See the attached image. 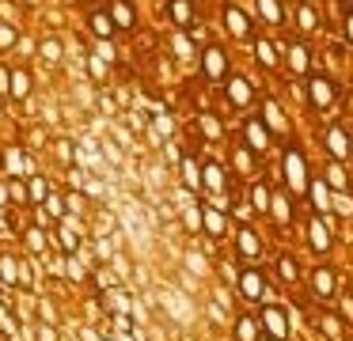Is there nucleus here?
I'll return each instance as SVG.
<instances>
[{
    "label": "nucleus",
    "mask_w": 353,
    "mask_h": 341,
    "mask_svg": "<svg viewBox=\"0 0 353 341\" xmlns=\"http://www.w3.org/2000/svg\"><path fill=\"white\" fill-rule=\"evenodd\" d=\"M0 280H8V285H23V288H31V269H27L19 258H12V254H4L0 258Z\"/></svg>",
    "instance_id": "obj_19"
},
{
    "label": "nucleus",
    "mask_w": 353,
    "mask_h": 341,
    "mask_svg": "<svg viewBox=\"0 0 353 341\" xmlns=\"http://www.w3.org/2000/svg\"><path fill=\"white\" fill-rule=\"evenodd\" d=\"M243 144L254 156H270V148H274V133L262 125L259 114H254V118H243Z\"/></svg>",
    "instance_id": "obj_8"
},
{
    "label": "nucleus",
    "mask_w": 353,
    "mask_h": 341,
    "mask_svg": "<svg viewBox=\"0 0 353 341\" xmlns=\"http://www.w3.org/2000/svg\"><path fill=\"white\" fill-rule=\"evenodd\" d=\"M224 99H228V106L243 110V106L254 103V83L247 80L243 72H228V80H224Z\"/></svg>",
    "instance_id": "obj_10"
},
{
    "label": "nucleus",
    "mask_w": 353,
    "mask_h": 341,
    "mask_svg": "<svg viewBox=\"0 0 353 341\" xmlns=\"http://www.w3.org/2000/svg\"><path fill=\"white\" fill-rule=\"evenodd\" d=\"M88 27H92V34L95 38H99V42H107V38H114V19H110V15L107 12H92V15H88Z\"/></svg>",
    "instance_id": "obj_30"
},
{
    "label": "nucleus",
    "mask_w": 353,
    "mask_h": 341,
    "mask_svg": "<svg viewBox=\"0 0 353 341\" xmlns=\"http://www.w3.org/2000/svg\"><path fill=\"white\" fill-rule=\"evenodd\" d=\"M270 216H274L277 227H289L292 220H296V209H292V194L277 189V194H274V205H270Z\"/></svg>",
    "instance_id": "obj_23"
},
{
    "label": "nucleus",
    "mask_w": 353,
    "mask_h": 341,
    "mask_svg": "<svg viewBox=\"0 0 353 341\" xmlns=\"http://www.w3.org/2000/svg\"><path fill=\"white\" fill-rule=\"evenodd\" d=\"M23 239H27V250H31V254H46V231H42V227H27Z\"/></svg>",
    "instance_id": "obj_41"
},
{
    "label": "nucleus",
    "mask_w": 353,
    "mask_h": 341,
    "mask_svg": "<svg viewBox=\"0 0 353 341\" xmlns=\"http://www.w3.org/2000/svg\"><path fill=\"white\" fill-rule=\"evenodd\" d=\"M228 72H232V61H228V53H224V45L209 42L205 50H201V76H205L209 83H224Z\"/></svg>",
    "instance_id": "obj_5"
},
{
    "label": "nucleus",
    "mask_w": 353,
    "mask_h": 341,
    "mask_svg": "<svg viewBox=\"0 0 353 341\" xmlns=\"http://www.w3.org/2000/svg\"><path fill=\"white\" fill-rule=\"evenodd\" d=\"M304 95H307V103H312V110H330V106L338 103L334 76H327V72H319V68H315V72L304 80Z\"/></svg>",
    "instance_id": "obj_3"
},
{
    "label": "nucleus",
    "mask_w": 353,
    "mask_h": 341,
    "mask_svg": "<svg viewBox=\"0 0 353 341\" xmlns=\"http://www.w3.org/2000/svg\"><path fill=\"white\" fill-rule=\"evenodd\" d=\"M16 38H19V30L12 27V23H0V50H12Z\"/></svg>",
    "instance_id": "obj_47"
},
{
    "label": "nucleus",
    "mask_w": 353,
    "mask_h": 341,
    "mask_svg": "<svg viewBox=\"0 0 353 341\" xmlns=\"http://www.w3.org/2000/svg\"><path fill=\"white\" fill-rule=\"evenodd\" d=\"M213 296H216V303H221V307H232V292H228L224 285H216V288H213Z\"/></svg>",
    "instance_id": "obj_54"
},
{
    "label": "nucleus",
    "mask_w": 353,
    "mask_h": 341,
    "mask_svg": "<svg viewBox=\"0 0 353 341\" xmlns=\"http://www.w3.org/2000/svg\"><path fill=\"white\" fill-rule=\"evenodd\" d=\"M259 341H270V338H266V333H262V338H259Z\"/></svg>",
    "instance_id": "obj_60"
},
{
    "label": "nucleus",
    "mask_w": 353,
    "mask_h": 341,
    "mask_svg": "<svg viewBox=\"0 0 353 341\" xmlns=\"http://www.w3.org/2000/svg\"><path fill=\"white\" fill-rule=\"evenodd\" d=\"M224 34L232 42H254V23L239 4H224Z\"/></svg>",
    "instance_id": "obj_6"
},
{
    "label": "nucleus",
    "mask_w": 353,
    "mask_h": 341,
    "mask_svg": "<svg viewBox=\"0 0 353 341\" xmlns=\"http://www.w3.org/2000/svg\"><path fill=\"white\" fill-rule=\"evenodd\" d=\"M201 231H205L213 242H221L224 235H228V216H224V209H216V205H201Z\"/></svg>",
    "instance_id": "obj_16"
},
{
    "label": "nucleus",
    "mask_w": 353,
    "mask_h": 341,
    "mask_svg": "<svg viewBox=\"0 0 353 341\" xmlns=\"http://www.w3.org/2000/svg\"><path fill=\"white\" fill-rule=\"evenodd\" d=\"M88 68H92V76H95V80H103V76H107V61H103V57H95V53L88 57Z\"/></svg>",
    "instance_id": "obj_50"
},
{
    "label": "nucleus",
    "mask_w": 353,
    "mask_h": 341,
    "mask_svg": "<svg viewBox=\"0 0 353 341\" xmlns=\"http://www.w3.org/2000/svg\"><path fill=\"white\" fill-rule=\"evenodd\" d=\"M307 247L315 250V254H327L330 247H334V231H330V216H307Z\"/></svg>",
    "instance_id": "obj_12"
},
{
    "label": "nucleus",
    "mask_w": 353,
    "mask_h": 341,
    "mask_svg": "<svg viewBox=\"0 0 353 341\" xmlns=\"http://www.w3.org/2000/svg\"><path fill=\"white\" fill-rule=\"evenodd\" d=\"M262 326H259V315H239L236 318V341H259L262 338Z\"/></svg>",
    "instance_id": "obj_31"
},
{
    "label": "nucleus",
    "mask_w": 353,
    "mask_h": 341,
    "mask_svg": "<svg viewBox=\"0 0 353 341\" xmlns=\"http://www.w3.org/2000/svg\"><path fill=\"white\" fill-rule=\"evenodd\" d=\"M323 182H327L334 194H350L353 189L350 174H345V163H338V159H327V167H323Z\"/></svg>",
    "instance_id": "obj_22"
},
{
    "label": "nucleus",
    "mask_w": 353,
    "mask_h": 341,
    "mask_svg": "<svg viewBox=\"0 0 353 341\" xmlns=\"http://www.w3.org/2000/svg\"><path fill=\"white\" fill-rule=\"evenodd\" d=\"M236 250H239V258H247V262H254V258H262V235L254 231L251 224H239L236 227Z\"/></svg>",
    "instance_id": "obj_14"
},
{
    "label": "nucleus",
    "mask_w": 353,
    "mask_h": 341,
    "mask_svg": "<svg viewBox=\"0 0 353 341\" xmlns=\"http://www.w3.org/2000/svg\"><path fill=\"white\" fill-rule=\"evenodd\" d=\"M39 341H57L54 326H39Z\"/></svg>",
    "instance_id": "obj_57"
},
{
    "label": "nucleus",
    "mask_w": 353,
    "mask_h": 341,
    "mask_svg": "<svg viewBox=\"0 0 353 341\" xmlns=\"http://www.w3.org/2000/svg\"><path fill=\"white\" fill-rule=\"evenodd\" d=\"M57 239H61V250H65V254H80V242H84V239H80V231H77V227H72V224H65L61 227V231H57Z\"/></svg>",
    "instance_id": "obj_36"
},
{
    "label": "nucleus",
    "mask_w": 353,
    "mask_h": 341,
    "mask_svg": "<svg viewBox=\"0 0 353 341\" xmlns=\"http://www.w3.org/2000/svg\"><path fill=\"white\" fill-rule=\"evenodd\" d=\"M334 212L338 216H353V194H334Z\"/></svg>",
    "instance_id": "obj_49"
},
{
    "label": "nucleus",
    "mask_w": 353,
    "mask_h": 341,
    "mask_svg": "<svg viewBox=\"0 0 353 341\" xmlns=\"http://www.w3.org/2000/svg\"><path fill=\"white\" fill-rule=\"evenodd\" d=\"M12 197H16V201H27V194H23V186H19L16 178H12Z\"/></svg>",
    "instance_id": "obj_58"
},
{
    "label": "nucleus",
    "mask_w": 353,
    "mask_h": 341,
    "mask_svg": "<svg viewBox=\"0 0 353 341\" xmlns=\"http://www.w3.org/2000/svg\"><path fill=\"white\" fill-rule=\"evenodd\" d=\"M345 4H350V12H353V0H345Z\"/></svg>",
    "instance_id": "obj_59"
},
{
    "label": "nucleus",
    "mask_w": 353,
    "mask_h": 341,
    "mask_svg": "<svg viewBox=\"0 0 353 341\" xmlns=\"http://www.w3.org/2000/svg\"><path fill=\"white\" fill-rule=\"evenodd\" d=\"M307 288H312V300L327 303L338 296V273L334 265H315L312 273H307Z\"/></svg>",
    "instance_id": "obj_7"
},
{
    "label": "nucleus",
    "mask_w": 353,
    "mask_h": 341,
    "mask_svg": "<svg viewBox=\"0 0 353 341\" xmlns=\"http://www.w3.org/2000/svg\"><path fill=\"white\" fill-rule=\"evenodd\" d=\"M350 341H353V338H350Z\"/></svg>",
    "instance_id": "obj_61"
},
{
    "label": "nucleus",
    "mask_w": 353,
    "mask_h": 341,
    "mask_svg": "<svg viewBox=\"0 0 353 341\" xmlns=\"http://www.w3.org/2000/svg\"><path fill=\"white\" fill-rule=\"evenodd\" d=\"M342 34H345V42L353 45V12H345V19H342Z\"/></svg>",
    "instance_id": "obj_55"
},
{
    "label": "nucleus",
    "mask_w": 353,
    "mask_h": 341,
    "mask_svg": "<svg viewBox=\"0 0 353 341\" xmlns=\"http://www.w3.org/2000/svg\"><path fill=\"white\" fill-rule=\"evenodd\" d=\"M254 12L266 27H285V8L281 0H254Z\"/></svg>",
    "instance_id": "obj_29"
},
{
    "label": "nucleus",
    "mask_w": 353,
    "mask_h": 341,
    "mask_svg": "<svg viewBox=\"0 0 353 341\" xmlns=\"http://www.w3.org/2000/svg\"><path fill=\"white\" fill-rule=\"evenodd\" d=\"M338 311H342V322H345V326H353V288L338 296Z\"/></svg>",
    "instance_id": "obj_44"
},
{
    "label": "nucleus",
    "mask_w": 353,
    "mask_h": 341,
    "mask_svg": "<svg viewBox=\"0 0 353 341\" xmlns=\"http://www.w3.org/2000/svg\"><path fill=\"white\" fill-rule=\"evenodd\" d=\"M39 57L46 61V65H57V61H61V42H57V38H46V42L39 45Z\"/></svg>",
    "instance_id": "obj_42"
},
{
    "label": "nucleus",
    "mask_w": 353,
    "mask_h": 341,
    "mask_svg": "<svg viewBox=\"0 0 353 341\" xmlns=\"http://www.w3.org/2000/svg\"><path fill=\"white\" fill-rule=\"evenodd\" d=\"M69 209L84 216V212H88V201H84V194H69Z\"/></svg>",
    "instance_id": "obj_53"
},
{
    "label": "nucleus",
    "mask_w": 353,
    "mask_h": 341,
    "mask_svg": "<svg viewBox=\"0 0 353 341\" xmlns=\"http://www.w3.org/2000/svg\"><path fill=\"white\" fill-rule=\"evenodd\" d=\"M323 148H327L330 159L345 163V159H353V136L345 133L342 125H327V129H323Z\"/></svg>",
    "instance_id": "obj_9"
},
{
    "label": "nucleus",
    "mask_w": 353,
    "mask_h": 341,
    "mask_svg": "<svg viewBox=\"0 0 353 341\" xmlns=\"http://www.w3.org/2000/svg\"><path fill=\"white\" fill-rule=\"evenodd\" d=\"M179 174H183V186L190 189V194H205V189H201V163H198V156L186 152L183 163H179Z\"/></svg>",
    "instance_id": "obj_27"
},
{
    "label": "nucleus",
    "mask_w": 353,
    "mask_h": 341,
    "mask_svg": "<svg viewBox=\"0 0 353 341\" xmlns=\"http://www.w3.org/2000/svg\"><path fill=\"white\" fill-rule=\"evenodd\" d=\"M198 133L213 144L224 141V129H221V121H216V114H198Z\"/></svg>",
    "instance_id": "obj_32"
},
{
    "label": "nucleus",
    "mask_w": 353,
    "mask_h": 341,
    "mask_svg": "<svg viewBox=\"0 0 353 341\" xmlns=\"http://www.w3.org/2000/svg\"><path fill=\"white\" fill-rule=\"evenodd\" d=\"M236 292H239V300H243V303H251V307H262V300H266V292H270L266 273H262L259 265H239Z\"/></svg>",
    "instance_id": "obj_1"
},
{
    "label": "nucleus",
    "mask_w": 353,
    "mask_h": 341,
    "mask_svg": "<svg viewBox=\"0 0 353 341\" xmlns=\"http://www.w3.org/2000/svg\"><path fill=\"white\" fill-rule=\"evenodd\" d=\"M247 205H251V212H262V216H270V205H274V194H270V186L262 178L247 182Z\"/></svg>",
    "instance_id": "obj_20"
},
{
    "label": "nucleus",
    "mask_w": 353,
    "mask_h": 341,
    "mask_svg": "<svg viewBox=\"0 0 353 341\" xmlns=\"http://www.w3.org/2000/svg\"><path fill=\"white\" fill-rule=\"evenodd\" d=\"M232 163H236V171L243 174V182H254L259 178V167H254V152L247 148L243 141L236 144V148H232Z\"/></svg>",
    "instance_id": "obj_26"
},
{
    "label": "nucleus",
    "mask_w": 353,
    "mask_h": 341,
    "mask_svg": "<svg viewBox=\"0 0 353 341\" xmlns=\"http://www.w3.org/2000/svg\"><path fill=\"white\" fill-rule=\"evenodd\" d=\"M46 197H50L46 178H42V174H31V201H46Z\"/></svg>",
    "instance_id": "obj_45"
},
{
    "label": "nucleus",
    "mask_w": 353,
    "mask_h": 341,
    "mask_svg": "<svg viewBox=\"0 0 353 341\" xmlns=\"http://www.w3.org/2000/svg\"><path fill=\"white\" fill-rule=\"evenodd\" d=\"M259 326L266 330L270 341H289V338H292L289 315H285L281 303H262V307H259Z\"/></svg>",
    "instance_id": "obj_4"
},
{
    "label": "nucleus",
    "mask_w": 353,
    "mask_h": 341,
    "mask_svg": "<svg viewBox=\"0 0 353 341\" xmlns=\"http://www.w3.org/2000/svg\"><path fill=\"white\" fill-rule=\"evenodd\" d=\"M186 273H198V277H205V273H209V258H201L198 250H186Z\"/></svg>",
    "instance_id": "obj_43"
},
{
    "label": "nucleus",
    "mask_w": 353,
    "mask_h": 341,
    "mask_svg": "<svg viewBox=\"0 0 353 341\" xmlns=\"http://www.w3.org/2000/svg\"><path fill=\"white\" fill-rule=\"evenodd\" d=\"M107 15L114 19L118 30H133V27H137V12H133L130 0H110V4H107Z\"/></svg>",
    "instance_id": "obj_25"
},
{
    "label": "nucleus",
    "mask_w": 353,
    "mask_h": 341,
    "mask_svg": "<svg viewBox=\"0 0 353 341\" xmlns=\"http://www.w3.org/2000/svg\"><path fill=\"white\" fill-rule=\"evenodd\" d=\"M201 189H205V194H224V189H228V171H224L216 159H205V163H201Z\"/></svg>",
    "instance_id": "obj_18"
},
{
    "label": "nucleus",
    "mask_w": 353,
    "mask_h": 341,
    "mask_svg": "<svg viewBox=\"0 0 353 341\" xmlns=\"http://www.w3.org/2000/svg\"><path fill=\"white\" fill-rule=\"evenodd\" d=\"M292 15H296V30L300 34H315L323 27V15L312 0H292Z\"/></svg>",
    "instance_id": "obj_15"
},
{
    "label": "nucleus",
    "mask_w": 353,
    "mask_h": 341,
    "mask_svg": "<svg viewBox=\"0 0 353 341\" xmlns=\"http://www.w3.org/2000/svg\"><path fill=\"white\" fill-rule=\"evenodd\" d=\"M8 91H12L16 99H27V95H31V72H27V68H16V72H12Z\"/></svg>",
    "instance_id": "obj_37"
},
{
    "label": "nucleus",
    "mask_w": 353,
    "mask_h": 341,
    "mask_svg": "<svg viewBox=\"0 0 353 341\" xmlns=\"http://www.w3.org/2000/svg\"><path fill=\"white\" fill-rule=\"evenodd\" d=\"M168 15L179 30H190L194 27V0H168Z\"/></svg>",
    "instance_id": "obj_28"
},
{
    "label": "nucleus",
    "mask_w": 353,
    "mask_h": 341,
    "mask_svg": "<svg viewBox=\"0 0 353 341\" xmlns=\"http://www.w3.org/2000/svg\"><path fill=\"white\" fill-rule=\"evenodd\" d=\"M99 110L114 118V114H118V103H114V99H110V95H103V91H99Z\"/></svg>",
    "instance_id": "obj_52"
},
{
    "label": "nucleus",
    "mask_w": 353,
    "mask_h": 341,
    "mask_svg": "<svg viewBox=\"0 0 353 341\" xmlns=\"http://www.w3.org/2000/svg\"><path fill=\"white\" fill-rule=\"evenodd\" d=\"M39 311H42V318H50V322H54V318H57V311H54V303H46V300H42V303H39Z\"/></svg>",
    "instance_id": "obj_56"
},
{
    "label": "nucleus",
    "mask_w": 353,
    "mask_h": 341,
    "mask_svg": "<svg viewBox=\"0 0 353 341\" xmlns=\"http://www.w3.org/2000/svg\"><path fill=\"white\" fill-rule=\"evenodd\" d=\"M281 57H285V65H289L296 76H312V72H315V68H312V50H307L304 38H292V42H285V45H281Z\"/></svg>",
    "instance_id": "obj_11"
},
{
    "label": "nucleus",
    "mask_w": 353,
    "mask_h": 341,
    "mask_svg": "<svg viewBox=\"0 0 353 341\" xmlns=\"http://www.w3.org/2000/svg\"><path fill=\"white\" fill-rule=\"evenodd\" d=\"M16 4H8V0H0V19H4V23H16Z\"/></svg>",
    "instance_id": "obj_51"
},
{
    "label": "nucleus",
    "mask_w": 353,
    "mask_h": 341,
    "mask_svg": "<svg viewBox=\"0 0 353 341\" xmlns=\"http://www.w3.org/2000/svg\"><path fill=\"white\" fill-rule=\"evenodd\" d=\"M156 129H160L163 136H175V129H179V125H175V118H171L168 110H160V114H156Z\"/></svg>",
    "instance_id": "obj_48"
},
{
    "label": "nucleus",
    "mask_w": 353,
    "mask_h": 341,
    "mask_svg": "<svg viewBox=\"0 0 353 341\" xmlns=\"http://www.w3.org/2000/svg\"><path fill=\"white\" fill-rule=\"evenodd\" d=\"M171 45H175V57L179 61H194L198 53H194V38L190 34H175L171 38Z\"/></svg>",
    "instance_id": "obj_40"
},
{
    "label": "nucleus",
    "mask_w": 353,
    "mask_h": 341,
    "mask_svg": "<svg viewBox=\"0 0 353 341\" xmlns=\"http://www.w3.org/2000/svg\"><path fill=\"white\" fill-rule=\"evenodd\" d=\"M277 277H281L285 285H296V280H300V262H296V258H289V254H281V258H277Z\"/></svg>",
    "instance_id": "obj_34"
},
{
    "label": "nucleus",
    "mask_w": 353,
    "mask_h": 341,
    "mask_svg": "<svg viewBox=\"0 0 353 341\" xmlns=\"http://www.w3.org/2000/svg\"><path fill=\"white\" fill-rule=\"evenodd\" d=\"M4 167L12 171V178H16V174H23V171H34V163H31V159H27L19 148H8V156H4Z\"/></svg>",
    "instance_id": "obj_35"
},
{
    "label": "nucleus",
    "mask_w": 353,
    "mask_h": 341,
    "mask_svg": "<svg viewBox=\"0 0 353 341\" xmlns=\"http://www.w3.org/2000/svg\"><path fill=\"white\" fill-rule=\"evenodd\" d=\"M259 118H262V125H266L274 136H285V133H289V121H285V110H281V103H277L274 95H266V99H262V114H259Z\"/></svg>",
    "instance_id": "obj_17"
},
{
    "label": "nucleus",
    "mask_w": 353,
    "mask_h": 341,
    "mask_svg": "<svg viewBox=\"0 0 353 341\" xmlns=\"http://www.w3.org/2000/svg\"><path fill=\"white\" fill-rule=\"evenodd\" d=\"M281 171H285V186H289L292 197L307 194V182H312V174H307V163H304V152L296 148V144H289L281 156Z\"/></svg>",
    "instance_id": "obj_2"
},
{
    "label": "nucleus",
    "mask_w": 353,
    "mask_h": 341,
    "mask_svg": "<svg viewBox=\"0 0 353 341\" xmlns=\"http://www.w3.org/2000/svg\"><path fill=\"white\" fill-rule=\"evenodd\" d=\"M307 201H312L315 216H330V212H334V189L323 178H312L307 182Z\"/></svg>",
    "instance_id": "obj_13"
},
{
    "label": "nucleus",
    "mask_w": 353,
    "mask_h": 341,
    "mask_svg": "<svg viewBox=\"0 0 353 341\" xmlns=\"http://www.w3.org/2000/svg\"><path fill=\"white\" fill-rule=\"evenodd\" d=\"M254 61L262 65V72H277L281 68V50L270 38H254Z\"/></svg>",
    "instance_id": "obj_21"
},
{
    "label": "nucleus",
    "mask_w": 353,
    "mask_h": 341,
    "mask_svg": "<svg viewBox=\"0 0 353 341\" xmlns=\"http://www.w3.org/2000/svg\"><path fill=\"white\" fill-rule=\"evenodd\" d=\"M107 307L114 311V315H133V303H130V296H125L122 288H110L107 292Z\"/></svg>",
    "instance_id": "obj_38"
},
{
    "label": "nucleus",
    "mask_w": 353,
    "mask_h": 341,
    "mask_svg": "<svg viewBox=\"0 0 353 341\" xmlns=\"http://www.w3.org/2000/svg\"><path fill=\"white\" fill-rule=\"evenodd\" d=\"M315 326H319V333H323L327 341H350V338H345V322H342V315L319 311V315H315Z\"/></svg>",
    "instance_id": "obj_24"
},
{
    "label": "nucleus",
    "mask_w": 353,
    "mask_h": 341,
    "mask_svg": "<svg viewBox=\"0 0 353 341\" xmlns=\"http://www.w3.org/2000/svg\"><path fill=\"white\" fill-rule=\"evenodd\" d=\"M183 220H186V231L201 235V205L198 201H186L183 205Z\"/></svg>",
    "instance_id": "obj_39"
},
{
    "label": "nucleus",
    "mask_w": 353,
    "mask_h": 341,
    "mask_svg": "<svg viewBox=\"0 0 353 341\" xmlns=\"http://www.w3.org/2000/svg\"><path fill=\"white\" fill-rule=\"evenodd\" d=\"M65 216V201L57 194H50L46 197V220H61Z\"/></svg>",
    "instance_id": "obj_46"
},
{
    "label": "nucleus",
    "mask_w": 353,
    "mask_h": 341,
    "mask_svg": "<svg viewBox=\"0 0 353 341\" xmlns=\"http://www.w3.org/2000/svg\"><path fill=\"white\" fill-rule=\"evenodd\" d=\"M54 156H57V163H61V167H72V163H77V144H72L69 136H57V141H54Z\"/></svg>",
    "instance_id": "obj_33"
}]
</instances>
